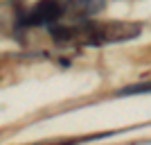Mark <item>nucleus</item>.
<instances>
[{"mask_svg": "<svg viewBox=\"0 0 151 145\" xmlns=\"http://www.w3.org/2000/svg\"><path fill=\"white\" fill-rule=\"evenodd\" d=\"M63 12H65V9H63V5L59 0H38L36 5L23 16L20 25H27V27H32V25H52V23L61 20Z\"/></svg>", "mask_w": 151, "mask_h": 145, "instance_id": "obj_1", "label": "nucleus"}, {"mask_svg": "<svg viewBox=\"0 0 151 145\" xmlns=\"http://www.w3.org/2000/svg\"><path fill=\"white\" fill-rule=\"evenodd\" d=\"M68 5L77 18H88V16L99 14L106 7V0H68Z\"/></svg>", "mask_w": 151, "mask_h": 145, "instance_id": "obj_2", "label": "nucleus"}]
</instances>
